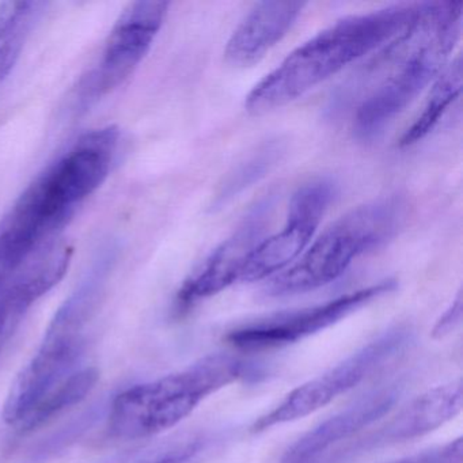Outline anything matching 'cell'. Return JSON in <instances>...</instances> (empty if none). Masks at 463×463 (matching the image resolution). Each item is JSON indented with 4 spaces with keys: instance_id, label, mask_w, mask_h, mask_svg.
Listing matches in <instances>:
<instances>
[{
    "instance_id": "obj_1",
    "label": "cell",
    "mask_w": 463,
    "mask_h": 463,
    "mask_svg": "<svg viewBox=\"0 0 463 463\" xmlns=\"http://www.w3.org/2000/svg\"><path fill=\"white\" fill-rule=\"evenodd\" d=\"M420 7L421 4L394 5L335 21L265 75L246 97V110L262 115L291 104L400 36Z\"/></svg>"
},
{
    "instance_id": "obj_2",
    "label": "cell",
    "mask_w": 463,
    "mask_h": 463,
    "mask_svg": "<svg viewBox=\"0 0 463 463\" xmlns=\"http://www.w3.org/2000/svg\"><path fill=\"white\" fill-rule=\"evenodd\" d=\"M463 2L421 4L413 23L387 44L397 69L360 102L354 137L371 143L438 78L462 29Z\"/></svg>"
},
{
    "instance_id": "obj_3",
    "label": "cell",
    "mask_w": 463,
    "mask_h": 463,
    "mask_svg": "<svg viewBox=\"0 0 463 463\" xmlns=\"http://www.w3.org/2000/svg\"><path fill=\"white\" fill-rule=\"evenodd\" d=\"M112 260L109 254L99 257L56 311L36 354L10 387L2 411L7 424L18 427L43 398L80 370L89 325L99 307Z\"/></svg>"
},
{
    "instance_id": "obj_4",
    "label": "cell",
    "mask_w": 463,
    "mask_h": 463,
    "mask_svg": "<svg viewBox=\"0 0 463 463\" xmlns=\"http://www.w3.org/2000/svg\"><path fill=\"white\" fill-rule=\"evenodd\" d=\"M249 363L229 354H213L175 373L120 392L109 409L113 438L137 440L180 424L205 398L250 375Z\"/></svg>"
},
{
    "instance_id": "obj_5",
    "label": "cell",
    "mask_w": 463,
    "mask_h": 463,
    "mask_svg": "<svg viewBox=\"0 0 463 463\" xmlns=\"http://www.w3.org/2000/svg\"><path fill=\"white\" fill-rule=\"evenodd\" d=\"M403 215L405 204L397 196L381 197L354 208L314 240L291 267L273 276L265 295L292 297L329 286L354 260L392 240Z\"/></svg>"
},
{
    "instance_id": "obj_6",
    "label": "cell",
    "mask_w": 463,
    "mask_h": 463,
    "mask_svg": "<svg viewBox=\"0 0 463 463\" xmlns=\"http://www.w3.org/2000/svg\"><path fill=\"white\" fill-rule=\"evenodd\" d=\"M411 341L413 330L411 327L406 325L389 327L335 367L288 392L272 411L253 422L251 432H264L316 413L335 398L359 386L364 379L401 354Z\"/></svg>"
},
{
    "instance_id": "obj_7",
    "label": "cell",
    "mask_w": 463,
    "mask_h": 463,
    "mask_svg": "<svg viewBox=\"0 0 463 463\" xmlns=\"http://www.w3.org/2000/svg\"><path fill=\"white\" fill-rule=\"evenodd\" d=\"M397 288L392 279L363 287L329 302L276 314L227 333V344L242 352L283 348L317 335Z\"/></svg>"
},
{
    "instance_id": "obj_8",
    "label": "cell",
    "mask_w": 463,
    "mask_h": 463,
    "mask_svg": "<svg viewBox=\"0 0 463 463\" xmlns=\"http://www.w3.org/2000/svg\"><path fill=\"white\" fill-rule=\"evenodd\" d=\"M335 194L337 186L330 178H316L300 186L292 194L283 229L264 238L251 254L242 283L272 279L291 267L310 245Z\"/></svg>"
},
{
    "instance_id": "obj_9",
    "label": "cell",
    "mask_w": 463,
    "mask_h": 463,
    "mask_svg": "<svg viewBox=\"0 0 463 463\" xmlns=\"http://www.w3.org/2000/svg\"><path fill=\"white\" fill-rule=\"evenodd\" d=\"M167 9V2H134L121 13L99 64L83 80L85 101L107 96L134 74L161 31Z\"/></svg>"
},
{
    "instance_id": "obj_10",
    "label": "cell",
    "mask_w": 463,
    "mask_h": 463,
    "mask_svg": "<svg viewBox=\"0 0 463 463\" xmlns=\"http://www.w3.org/2000/svg\"><path fill=\"white\" fill-rule=\"evenodd\" d=\"M272 203L265 199L254 205L240 226L216 246L199 268L184 281L175 300V314L184 316L203 300L242 283L243 272L267 232Z\"/></svg>"
},
{
    "instance_id": "obj_11",
    "label": "cell",
    "mask_w": 463,
    "mask_h": 463,
    "mask_svg": "<svg viewBox=\"0 0 463 463\" xmlns=\"http://www.w3.org/2000/svg\"><path fill=\"white\" fill-rule=\"evenodd\" d=\"M462 379L428 389L357 438L338 447L335 459L356 458L395 444L421 438L454 420L462 411Z\"/></svg>"
},
{
    "instance_id": "obj_12",
    "label": "cell",
    "mask_w": 463,
    "mask_h": 463,
    "mask_svg": "<svg viewBox=\"0 0 463 463\" xmlns=\"http://www.w3.org/2000/svg\"><path fill=\"white\" fill-rule=\"evenodd\" d=\"M116 127L96 129L80 137L37 183L47 199L61 210L75 213L109 175L118 143Z\"/></svg>"
},
{
    "instance_id": "obj_13",
    "label": "cell",
    "mask_w": 463,
    "mask_h": 463,
    "mask_svg": "<svg viewBox=\"0 0 463 463\" xmlns=\"http://www.w3.org/2000/svg\"><path fill=\"white\" fill-rule=\"evenodd\" d=\"M72 248L61 240L48 241L9 269L0 270V349L12 337L33 303L64 278Z\"/></svg>"
},
{
    "instance_id": "obj_14",
    "label": "cell",
    "mask_w": 463,
    "mask_h": 463,
    "mask_svg": "<svg viewBox=\"0 0 463 463\" xmlns=\"http://www.w3.org/2000/svg\"><path fill=\"white\" fill-rule=\"evenodd\" d=\"M402 384L392 383L362 395L344 411L325 420L295 441L287 449L281 463H313L319 459L333 447L344 440H351L356 433L382 419L400 400Z\"/></svg>"
},
{
    "instance_id": "obj_15",
    "label": "cell",
    "mask_w": 463,
    "mask_h": 463,
    "mask_svg": "<svg viewBox=\"0 0 463 463\" xmlns=\"http://www.w3.org/2000/svg\"><path fill=\"white\" fill-rule=\"evenodd\" d=\"M305 6L300 2L254 5L230 36L224 58L237 67H249L261 61L291 31Z\"/></svg>"
},
{
    "instance_id": "obj_16",
    "label": "cell",
    "mask_w": 463,
    "mask_h": 463,
    "mask_svg": "<svg viewBox=\"0 0 463 463\" xmlns=\"http://www.w3.org/2000/svg\"><path fill=\"white\" fill-rule=\"evenodd\" d=\"M45 6L40 2L0 4V86L17 64L32 28Z\"/></svg>"
},
{
    "instance_id": "obj_17",
    "label": "cell",
    "mask_w": 463,
    "mask_h": 463,
    "mask_svg": "<svg viewBox=\"0 0 463 463\" xmlns=\"http://www.w3.org/2000/svg\"><path fill=\"white\" fill-rule=\"evenodd\" d=\"M462 89V58L458 56L449 66L441 70L440 74L433 80L430 99L422 109L421 115L406 129L401 137L402 147L416 145L427 137L438 127L444 113L459 97Z\"/></svg>"
},
{
    "instance_id": "obj_18",
    "label": "cell",
    "mask_w": 463,
    "mask_h": 463,
    "mask_svg": "<svg viewBox=\"0 0 463 463\" xmlns=\"http://www.w3.org/2000/svg\"><path fill=\"white\" fill-rule=\"evenodd\" d=\"M99 370L94 367H83L70 376L61 386L43 398L33 411L23 420L18 428L23 432H31L42 427L53 417L61 414L66 409L82 402L99 382Z\"/></svg>"
},
{
    "instance_id": "obj_19",
    "label": "cell",
    "mask_w": 463,
    "mask_h": 463,
    "mask_svg": "<svg viewBox=\"0 0 463 463\" xmlns=\"http://www.w3.org/2000/svg\"><path fill=\"white\" fill-rule=\"evenodd\" d=\"M283 151V146L279 140H268L259 146L256 151L246 156L224 177L213 199V210L224 207L259 183L278 164Z\"/></svg>"
},
{
    "instance_id": "obj_20",
    "label": "cell",
    "mask_w": 463,
    "mask_h": 463,
    "mask_svg": "<svg viewBox=\"0 0 463 463\" xmlns=\"http://www.w3.org/2000/svg\"><path fill=\"white\" fill-rule=\"evenodd\" d=\"M462 294H460L459 291L454 302L449 305V307L447 308V310L441 314L440 318L436 321L435 326H433L432 329V338L441 340V338L451 335V333L459 326L460 322H462Z\"/></svg>"
},
{
    "instance_id": "obj_21",
    "label": "cell",
    "mask_w": 463,
    "mask_h": 463,
    "mask_svg": "<svg viewBox=\"0 0 463 463\" xmlns=\"http://www.w3.org/2000/svg\"><path fill=\"white\" fill-rule=\"evenodd\" d=\"M204 449L203 441H194L188 446L180 447V449H172L166 455L148 460L146 463H192L196 459L197 455Z\"/></svg>"
}]
</instances>
